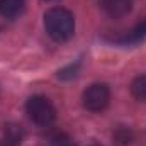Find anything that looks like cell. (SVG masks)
I'll use <instances>...</instances> for the list:
<instances>
[{
  "instance_id": "obj_10",
  "label": "cell",
  "mask_w": 146,
  "mask_h": 146,
  "mask_svg": "<svg viewBox=\"0 0 146 146\" xmlns=\"http://www.w3.org/2000/svg\"><path fill=\"white\" fill-rule=\"evenodd\" d=\"M78 66H80V63H76V65H72V66H68V68H65V70H61V72L58 73V76L60 78H73V76H76V72H78Z\"/></svg>"
},
{
  "instance_id": "obj_11",
  "label": "cell",
  "mask_w": 146,
  "mask_h": 146,
  "mask_svg": "<svg viewBox=\"0 0 146 146\" xmlns=\"http://www.w3.org/2000/svg\"><path fill=\"white\" fill-rule=\"evenodd\" d=\"M90 146H100V145H90Z\"/></svg>"
},
{
  "instance_id": "obj_7",
  "label": "cell",
  "mask_w": 146,
  "mask_h": 146,
  "mask_svg": "<svg viewBox=\"0 0 146 146\" xmlns=\"http://www.w3.org/2000/svg\"><path fill=\"white\" fill-rule=\"evenodd\" d=\"M24 131L17 124H7L3 129V143L7 146H17L22 143Z\"/></svg>"
},
{
  "instance_id": "obj_4",
  "label": "cell",
  "mask_w": 146,
  "mask_h": 146,
  "mask_svg": "<svg viewBox=\"0 0 146 146\" xmlns=\"http://www.w3.org/2000/svg\"><path fill=\"white\" fill-rule=\"evenodd\" d=\"M100 9L112 19L124 17L133 9V0H100Z\"/></svg>"
},
{
  "instance_id": "obj_12",
  "label": "cell",
  "mask_w": 146,
  "mask_h": 146,
  "mask_svg": "<svg viewBox=\"0 0 146 146\" xmlns=\"http://www.w3.org/2000/svg\"><path fill=\"white\" fill-rule=\"evenodd\" d=\"M48 2H53V0H48Z\"/></svg>"
},
{
  "instance_id": "obj_2",
  "label": "cell",
  "mask_w": 146,
  "mask_h": 146,
  "mask_svg": "<svg viewBox=\"0 0 146 146\" xmlns=\"http://www.w3.org/2000/svg\"><path fill=\"white\" fill-rule=\"evenodd\" d=\"M26 112L29 115V119L41 126V127H48L54 122L56 119V109L51 104L49 99L42 97V95H34L27 100L26 104Z\"/></svg>"
},
{
  "instance_id": "obj_1",
  "label": "cell",
  "mask_w": 146,
  "mask_h": 146,
  "mask_svg": "<svg viewBox=\"0 0 146 146\" xmlns=\"http://www.w3.org/2000/svg\"><path fill=\"white\" fill-rule=\"evenodd\" d=\"M44 29L48 36L56 42H65L75 33L73 14L66 9L53 7L44 14Z\"/></svg>"
},
{
  "instance_id": "obj_6",
  "label": "cell",
  "mask_w": 146,
  "mask_h": 146,
  "mask_svg": "<svg viewBox=\"0 0 146 146\" xmlns=\"http://www.w3.org/2000/svg\"><path fill=\"white\" fill-rule=\"evenodd\" d=\"M26 9V0H0V15L14 21L19 15H22Z\"/></svg>"
},
{
  "instance_id": "obj_9",
  "label": "cell",
  "mask_w": 146,
  "mask_h": 146,
  "mask_svg": "<svg viewBox=\"0 0 146 146\" xmlns=\"http://www.w3.org/2000/svg\"><path fill=\"white\" fill-rule=\"evenodd\" d=\"M48 146H75V145L72 143V139H70L68 136H65V134H56V136H53V138L49 139Z\"/></svg>"
},
{
  "instance_id": "obj_5",
  "label": "cell",
  "mask_w": 146,
  "mask_h": 146,
  "mask_svg": "<svg viewBox=\"0 0 146 146\" xmlns=\"http://www.w3.org/2000/svg\"><path fill=\"white\" fill-rule=\"evenodd\" d=\"M145 37H146V21H143V22L136 24V26H134L129 33H126L124 36L115 37V39H112V41L117 42V44H122V46H131V44L141 42Z\"/></svg>"
},
{
  "instance_id": "obj_3",
  "label": "cell",
  "mask_w": 146,
  "mask_h": 146,
  "mask_svg": "<svg viewBox=\"0 0 146 146\" xmlns=\"http://www.w3.org/2000/svg\"><path fill=\"white\" fill-rule=\"evenodd\" d=\"M110 90L106 83H94L83 92V107L90 112H102L109 106Z\"/></svg>"
},
{
  "instance_id": "obj_8",
  "label": "cell",
  "mask_w": 146,
  "mask_h": 146,
  "mask_svg": "<svg viewBox=\"0 0 146 146\" xmlns=\"http://www.w3.org/2000/svg\"><path fill=\"white\" fill-rule=\"evenodd\" d=\"M131 94L139 102H146V75H139L131 83Z\"/></svg>"
}]
</instances>
